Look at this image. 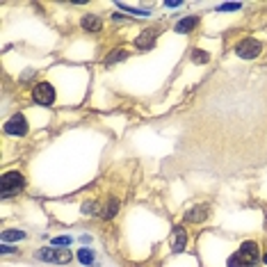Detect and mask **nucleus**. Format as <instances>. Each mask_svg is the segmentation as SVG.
Segmentation results:
<instances>
[{
  "mask_svg": "<svg viewBox=\"0 0 267 267\" xmlns=\"http://www.w3.org/2000/svg\"><path fill=\"white\" fill-rule=\"evenodd\" d=\"M261 261V249L258 244L247 240V242L240 244V249L228 258V267H256Z\"/></svg>",
  "mask_w": 267,
  "mask_h": 267,
  "instance_id": "nucleus-1",
  "label": "nucleus"
},
{
  "mask_svg": "<svg viewBox=\"0 0 267 267\" xmlns=\"http://www.w3.org/2000/svg\"><path fill=\"white\" fill-rule=\"evenodd\" d=\"M0 185H2V199H9L12 194H16V192L23 190L25 180L18 172H7L5 176H2V183Z\"/></svg>",
  "mask_w": 267,
  "mask_h": 267,
  "instance_id": "nucleus-2",
  "label": "nucleus"
},
{
  "mask_svg": "<svg viewBox=\"0 0 267 267\" xmlns=\"http://www.w3.org/2000/svg\"><path fill=\"white\" fill-rule=\"evenodd\" d=\"M32 98H35V103H39V105H53V101H55L53 85H48V83L35 85V89H32Z\"/></svg>",
  "mask_w": 267,
  "mask_h": 267,
  "instance_id": "nucleus-3",
  "label": "nucleus"
},
{
  "mask_svg": "<svg viewBox=\"0 0 267 267\" xmlns=\"http://www.w3.org/2000/svg\"><path fill=\"white\" fill-rule=\"evenodd\" d=\"M37 258L46 263H57V265H64V263L71 261V251H62V249H39L37 251Z\"/></svg>",
  "mask_w": 267,
  "mask_h": 267,
  "instance_id": "nucleus-4",
  "label": "nucleus"
},
{
  "mask_svg": "<svg viewBox=\"0 0 267 267\" xmlns=\"http://www.w3.org/2000/svg\"><path fill=\"white\" fill-rule=\"evenodd\" d=\"M235 53L237 57H242V59H254L261 55V44L254 42V39H244V42H240L235 46Z\"/></svg>",
  "mask_w": 267,
  "mask_h": 267,
  "instance_id": "nucleus-5",
  "label": "nucleus"
},
{
  "mask_svg": "<svg viewBox=\"0 0 267 267\" xmlns=\"http://www.w3.org/2000/svg\"><path fill=\"white\" fill-rule=\"evenodd\" d=\"M5 131L9 133V135H25L28 133V121H25V117L23 114H14L9 121H7V126H5Z\"/></svg>",
  "mask_w": 267,
  "mask_h": 267,
  "instance_id": "nucleus-6",
  "label": "nucleus"
},
{
  "mask_svg": "<svg viewBox=\"0 0 267 267\" xmlns=\"http://www.w3.org/2000/svg\"><path fill=\"white\" fill-rule=\"evenodd\" d=\"M185 244H187V233H185L180 226H176V228H174V237H172L174 254H180V251L185 249Z\"/></svg>",
  "mask_w": 267,
  "mask_h": 267,
  "instance_id": "nucleus-7",
  "label": "nucleus"
},
{
  "mask_svg": "<svg viewBox=\"0 0 267 267\" xmlns=\"http://www.w3.org/2000/svg\"><path fill=\"white\" fill-rule=\"evenodd\" d=\"M83 28L89 30V32H101L103 23H101V18L94 16V14H87V16H83Z\"/></svg>",
  "mask_w": 267,
  "mask_h": 267,
  "instance_id": "nucleus-8",
  "label": "nucleus"
},
{
  "mask_svg": "<svg viewBox=\"0 0 267 267\" xmlns=\"http://www.w3.org/2000/svg\"><path fill=\"white\" fill-rule=\"evenodd\" d=\"M196 23H199V18L196 16H187V18H183V21H178L176 23V32L187 35V32H192V30L196 28Z\"/></svg>",
  "mask_w": 267,
  "mask_h": 267,
  "instance_id": "nucleus-9",
  "label": "nucleus"
},
{
  "mask_svg": "<svg viewBox=\"0 0 267 267\" xmlns=\"http://www.w3.org/2000/svg\"><path fill=\"white\" fill-rule=\"evenodd\" d=\"M153 42H155V35L151 32V30H146V32H142V35L135 39V46L148 50V48H153Z\"/></svg>",
  "mask_w": 267,
  "mask_h": 267,
  "instance_id": "nucleus-10",
  "label": "nucleus"
},
{
  "mask_svg": "<svg viewBox=\"0 0 267 267\" xmlns=\"http://www.w3.org/2000/svg\"><path fill=\"white\" fill-rule=\"evenodd\" d=\"M206 215H208V206H196L187 213V220L190 222H203L206 220Z\"/></svg>",
  "mask_w": 267,
  "mask_h": 267,
  "instance_id": "nucleus-11",
  "label": "nucleus"
},
{
  "mask_svg": "<svg viewBox=\"0 0 267 267\" xmlns=\"http://www.w3.org/2000/svg\"><path fill=\"white\" fill-rule=\"evenodd\" d=\"M117 210H119L117 199H110V203H105V208H103V220H112Z\"/></svg>",
  "mask_w": 267,
  "mask_h": 267,
  "instance_id": "nucleus-12",
  "label": "nucleus"
},
{
  "mask_svg": "<svg viewBox=\"0 0 267 267\" xmlns=\"http://www.w3.org/2000/svg\"><path fill=\"white\" fill-rule=\"evenodd\" d=\"M128 57V50H124V48H117V50H112V55H107L105 64H114V62H119V59H126Z\"/></svg>",
  "mask_w": 267,
  "mask_h": 267,
  "instance_id": "nucleus-13",
  "label": "nucleus"
},
{
  "mask_svg": "<svg viewBox=\"0 0 267 267\" xmlns=\"http://www.w3.org/2000/svg\"><path fill=\"white\" fill-rule=\"evenodd\" d=\"M78 261L83 263V265H94V251L80 249V251H78Z\"/></svg>",
  "mask_w": 267,
  "mask_h": 267,
  "instance_id": "nucleus-14",
  "label": "nucleus"
},
{
  "mask_svg": "<svg viewBox=\"0 0 267 267\" xmlns=\"http://www.w3.org/2000/svg\"><path fill=\"white\" fill-rule=\"evenodd\" d=\"M14 240H25L23 231H5L2 233V242H14Z\"/></svg>",
  "mask_w": 267,
  "mask_h": 267,
  "instance_id": "nucleus-15",
  "label": "nucleus"
},
{
  "mask_svg": "<svg viewBox=\"0 0 267 267\" xmlns=\"http://www.w3.org/2000/svg\"><path fill=\"white\" fill-rule=\"evenodd\" d=\"M192 59H194L196 64H206V62H208V59H210V57H208V55H206V50H194V55H192Z\"/></svg>",
  "mask_w": 267,
  "mask_h": 267,
  "instance_id": "nucleus-16",
  "label": "nucleus"
},
{
  "mask_svg": "<svg viewBox=\"0 0 267 267\" xmlns=\"http://www.w3.org/2000/svg\"><path fill=\"white\" fill-rule=\"evenodd\" d=\"M66 244H71V235H59L53 240V247H66Z\"/></svg>",
  "mask_w": 267,
  "mask_h": 267,
  "instance_id": "nucleus-17",
  "label": "nucleus"
},
{
  "mask_svg": "<svg viewBox=\"0 0 267 267\" xmlns=\"http://www.w3.org/2000/svg\"><path fill=\"white\" fill-rule=\"evenodd\" d=\"M217 9H220V12H235V9H240V5H237V2H228V5H220Z\"/></svg>",
  "mask_w": 267,
  "mask_h": 267,
  "instance_id": "nucleus-18",
  "label": "nucleus"
},
{
  "mask_svg": "<svg viewBox=\"0 0 267 267\" xmlns=\"http://www.w3.org/2000/svg\"><path fill=\"white\" fill-rule=\"evenodd\" d=\"M121 9H126V12L135 14V16H146V12H142V9H135V7H128V5H119Z\"/></svg>",
  "mask_w": 267,
  "mask_h": 267,
  "instance_id": "nucleus-19",
  "label": "nucleus"
},
{
  "mask_svg": "<svg viewBox=\"0 0 267 267\" xmlns=\"http://www.w3.org/2000/svg\"><path fill=\"white\" fill-rule=\"evenodd\" d=\"M263 261H265V265H267V254H265V258H263Z\"/></svg>",
  "mask_w": 267,
  "mask_h": 267,
  "instance_id": "nucleus-20",
  "label": "nucleus"
}]
</instances>
